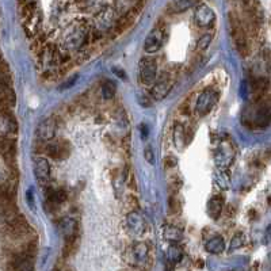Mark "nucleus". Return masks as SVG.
<instances>
[{"label":"nucleus","instance_id":"7","mask_svg":"<svg viewBox=\"0 0 271 271\" xmlns=\"http://www.w3.org/2000/svg\"><path fill=\"white\" fill-rule=\"evenodd\" d=\"M34 172H36L37 180L42 186H48L50 180V166L49 162L45 158H37L34 160Z\"/></svg>","mask_w":271,"mask_h":271},{"label":"nucleus","instance_id":"24","mask_svg":"<svg viewBox=\"0 0 271 271\" xmlns=\"http://www.w3.org/2000/svg\"><path fill=\"white\" fill-rule=\"evenodd\" d=\"M144 158L149 164H154L155 163V156H154V150L150 149V148H146L145 152H144Z\"/></svg>","mask_w":271,"mask_h":271},{"label":"nucleus","instance_id":"19","mask_svg":"<svg viewBox=\"0 0 271 271\" xmlns=\"http://www.w3.org/2000/svg\"><path fill=\"white\" fill-rule=\"evenodd\" d=\"M167 258H168V260H170L171 263L174 264L179 263V262L183 259L182 248L179 247L178 244H172V246H170L168 251H167Z\"/></svg>","mask_w":271,"mask_h":271},{"label":"nucleus","instance_id":"18","mask_svg":"<svg viewBox=\"0 0 271 271\" xmlns=\"http://www.w3.org/2000/svg\"><path fill=\"white\" fill-rule=\"evenodd\" d=\"M198 3L199 0H175L172 3V10L176 14H180V12H185L190 8L195 7Z\"/></svg>","mask_w":271,"mask_h":271},{"label":"nucleus","instance_id":"1","mask_svg":"<svg viewBox=\"0 0 271 271\" xmlns=\"http://www.w3.org/2000/svg\"><path fill=\"white\" fill-rule=\"evenodd\" d=\"M228 22H229V33H231L232 40H233V44H235L237 52L240 53L242 57H247L248 53H250V45H248L247 34L242 26L240 18L236 12L232 11L228 15Z\"/></svg>","mask_w":271,"mask_h":271},{"label":"nucleus","instance_id":"25","mask_svg":"<svg viewBox=\"0 0 271 271\" xmlns=\"http://www.w3.org/2000/svg\"><path fill=\"white\" fill-rule=\"evenodd\" d=\"M164 163L167 164V167H175L176 166V159L172 158V156H168V158H166Z\"/></svg>","mask_w":271,"mask_h":271},{"label":"nucleus","instance_id":"9","mask_svg":"<svg viewBox=\"0 0 271 271\" xmlns=\"http://www.w3.org/2000/svg\"><path fill=\"white\" fill-rule=\"evenodd\" d=\"M128 254H129V263L137 264V263H144V262L148 259L149 251H148L146 244L137 243L130 248L129 251H128Z\"/></svg>","mask_w":271,"mask_h":271},{"label":"nucleus","instance_id":"28","mask_svg":"<svg viewBox=\"0 0 271 271\" xmlns=\"http://www.w3.org/2000/svg\"><path fill=\"white\" fill-rule=\"evenodd\" d=\"M114 72L117 73L118 76H122V79H126V75H125V72H124V71H118L117 68H114Z\"/></svg>","mask_w":271,"mask_h":271},{"label":"nucleus","instance_id":"10","mask_svg":"<svg viewBox=\"0 0 271 271\" xmlns=\"http://www.w3.org/2000/svg\"><path fill=\"white\" fill-rule=\"evenodd\" d=\"M46 152L53 159H65L69 155L68 141H57L46 145Z\"/></svg>","mask_w":271,"mask_h":271},{"label":"nucleus","instance_id":"16","mask_svg":"<svg viewBox=\"0 0 271 271\" xmlns=\"http://www.w3.org/2000/svg\"><path fill=\"white\" fill-rule=\"evenodd\" d=\"M205 248H206L207 252L219 255V254L224 252V250H225V242H224L221 236H215V237L207 240L206 244H205Z\"/></svg>","mask_w":271,"mask_h":271},{"label":"nucleus","instance_id":"8","mask_svg":"<svg viewBox=\"0 0 271 271\" xmlns=\"http://www.w3.org/2000/svg\"><path fill=\"white\" fill-rule=\"evenodd\" d=\"M172 79L171 77H164L160 79L159 81H156V84L154 85V88L150 89V97L154 98L155 101H162L163 98H166L168 95V93L171 91L172 87Z\"/></svg>","mask_w":271,"mask_h":271},{"label":"nucleus","instance_id":"14","mask_svg":"<svg viewBox=\"0 0 271 271\" xmlns=\"http://www.w3.org/2000/svg\"><path fill=\"white\" fill-rule=\"evenodd\" d=\"M224 207V198L221 195H216L207 203V215L212 220H217Z\"/></svg>","mask_w":271,"mask_h":271},{"label":"nucleus","instance_id":"5","mask_svg":"<svg viewBox=\"0 0 271 271\" xmlns=\"http://www.w3.org/2000/svg\"><path fill=\"white\" fill-rule=\"evenodd\" d=\"M194 19L199 27H212L216 22V14L209 6L201 4L195 10Z\"/></svg>","mask_w":271,"mask_h":271},{"label":"nucleus","instance_id":"21","mask_svg":"<svg viewBox=\"0 0 271 271\" xmlns=\"http://www.w3.org/2000/svg\"><path fill=\"white\" fill-rule=\"evenodd\" d=\"M174 141L179 148L182 146V144H186V142H185L186 141V134H185V130H183L182 125H176V128H175Z\"/></svg>","mask_w":271,"mask_h":271},{"label":"nucleus","instance_id":"27","mask_svg":"<svg viewBox=\"0 0 271 271\" xmlns=\"http://www.w3.org/2000/svg\"><path fill=\"white\" fill-rule=\"evenodd\" d=\"M140 130H141V136L144 138L146 137V134H148V129H146V126L145 125H141L140 126Z\"/></svg>","mask_w":271,"mask_h":271},{"label":"nucleus","instance_id":"22","mask_svg":"<svg viewBox=\"0 0 271 271\" xmlns=\"http://www.w3.org/2000/svg\"><path fill=\"white\" fill-rule=\"evenodd\" d=\"M212 40H213V34L212 33H207V34H203L201 38L198 40V44H197V49L198 50H205V49L210 45Z\"/></svg>","mask_w":271,"mask_h":271},{"label":"nucleus","instance_id":"26","mask_svg":"<svg viewBox=\"0 0 271 271\" xmlns=\"http://www.w3.org/2000/svg\"><path fill=\"white\" fill-rule=\"evenodd\" d=\"M77 80V76H73L72 79H71V80L68 81V83H65L64 85H63V88H65V87H67V88H68V87H71V85L73 84V83H75V81Z\"/></svg>","mask_w":271,"mask_h":271},{"label":"nucleus","instance_id":"23","mask_svg":"<svg viewBox=\"0 0 271 271\" xmlns=\"http://www.w3.org/2000/svg\"><path fill=\"white\" fill-rule=\"evenodd\" d=\"M243 243H244V236L242 235V233H237V235H235V237L232 239L231 248H232V250L240 248L242 246H243Z\"/></svg>","mask_w":271,"mask_h":271},{"label":"nucleus","instance_id":"17","mask_svg":"<svg viewBox=\"0 0 271 271\" xmlns=\"http://www.w3.org/2000/svg\"><path fill=\"white\" fill-rule=\"evenodd\" d=\"M46 197H48L49 202L61 203L67 199V193L61 189H53L48 185L46 186Z\"/></svg>","mask_w":271,"mask_h":271},{"label":"nucleus","instance_id":"4","mask_svg":"<svg viewBox=\"0 0 271 271\" xmlns=\"http://www.w3.org/2000/svg\"><path fill=\"white\" fill-rule=\"evenodd\" d=\"M158 65L154 58H142L140 61V79L144 84H152L156 80Z\"/></svg>","mask_w":271,"mask_h":271},{"label":"nucleus","instance_id":"3","mask_svg":"<svg viewBox=\"0 0 271 271\" xmlns=\"http://www.w3.org/2000/svg\"><path fill=\"white\" fill-rule=\"evenodd\" d=\"M163 44H164V30L162 27H155L154 30H150V33L146 36L145 42H144V49L146 53L154 54V53L159 52L162 49Z\"/></svg>","mask_w":271,"mask_h":271},{"label":"nucleus","instance_id":"11","mask_svg":"<svg viewBox=\"0 0 271 271\" xmlns=\"http://www.w3.org/2000/svg\"><path fill=\"white\" fill-rule=\"evenodd\" d=\"M77 223L76 220L73 219H68L65 217L60 221L58 224V228H60V232L64 236V239H72V237H76L77 236Z\"/></svg>","mask_w":271,"mask_h":271},{"label":"nucleus","instance_id":"2","mask_svg":"<svg viewBox=\"0 0 271 271\" xmlns=\"http://www.w3.org/2000/svg\"><path fill=\"white\" fill-rule=\"evenodd\" d=\"M219 101V93L212 88L203 89L202 93L199 94L198 99H197V103H195V111L199 114V115H206L213 106L217 103Z\"/></svg>","mask_w":271,"mask_h":271},{"label":"nucleus","instance_id":"20","mask_svg":"<svg viewBox=\"0 0 271 271\" xmlns=\"http://www.w3.org/2000/svg\"><path fill=\"white\" fill-rule=\"evenodd\" d=\"M115 91H117V87L114 84L113 81L106 80L102 85V95L105 99H113V97L115 95Z\"/></svg>","mask_w":271,"mask_h":271},{"label":"nucleus","instance_id":"15","mask_svg":"<svg viewBox=\"0 0 271 271\" xmlns=\"http://www.w3.org/2000/svg\"><path fill=\"white\" fill-rule=\"evenodd\" d=\"M128 225L136 235H141L145 231V223H144L141 216L136 212H132L128 215Z\"/></svg>","mask_w":271,"mask_h":271},{"label":"nucleus","instance_id":"6","mask_svg":"<svg viewBox=\"0 0 271 271\" xmlns=\"http://www.w3.org/2000/svg\"><path fill=\"white\" fill-rule=\"evenodd\" d=\"M56 129L57 124L54 118H45L37 126V137L40 138L41 141H50L56 136Z\"/></svg>","mask_w":271,"mask_h":271},{"label":"nucleus","instance_id":"13","mask_svg":"<svg viewBox=\"0 0 271 271\" xmlns=\"http://www.w3.org/2000/svg\"><path fill=\"white\" fill-rule=\"evenodd\" d=\"M163 236H164V239L167 242H170L172 244H178L183 239V231L179 229L178 227H175V225L167 224L166 227H163Z\"/></svg>","mask_w":271,"mask_h":271},{"label":"nucleus","instance_id":"12","mask_svg":"<svg viewBox=\"0 0 271 271\" xmlns=\"http://www.w3.org/2000/svg\"><path fill=\"white\" fill-rule=\"evenodd\" d=\"M12 133H16L15 119L10 114H0V136L8 137Z\"/></svg>","mask_w":271,"mask_h":271}]
</instances>
